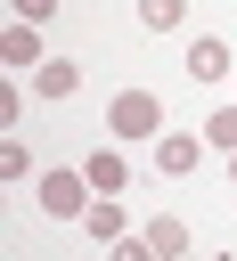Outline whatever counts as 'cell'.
I'll list each match as a JSON object with an SVG mask.
<instances>
[{"label": "cell", "mask_w": 237, "mask_h": 261, "mask_svg": "<svg viewBox=\"0 0 237 261\" xmlns=\"http://www.w3.org/2000/svg\"><path fill=\"white\" fill-rule=\"evenodd\" d=\"M221 261H237V253H221Z\"/></svg>", "instance_id": "obj_17"}, {"label": "cell", "mask_w": 237, "mask_h": 261, "mask_svg": "<svg viewBox=\"0 0 237 261\" xmlns=\"http://www.w3.org/2000/svg\"><path fill=\"white\" fill-rule=\"evenodd\" d=\"M82 228H90L98 245H114V237H131V212H123V196H98V204L82 212Z\"/></svg>", "instance_id": "obj_8"}, {"label": "cell", "mask_w": 237, "mask_h": 261, "mask_svg": "<svg viewBox=\"0 0 237 261\" xmlns=\"http://www.w3.org/2000/svg\"><path fill=\"white\" fill-rule=\"evenodd\" d=\"M0 179H33V147L25 139H0Z\"/></svg>", "instance_id": "obj_12"}, {"label": "cell", "mask_w": 237, "mask_h": 261, "mask_svg": "<svg viewBox=\"0 0 237 261\" xmlns=\"http://www.w3.org/2000/svg\"><path fill=\"white\" fill-rule=\"evenodd\" d=\"M8 8H16V24H49L57 16V0H8Z\"/></svg>", "instance_id": "obj_14"}, {"label": "cell", "mask_w": 237, "mask_h": 261, "mask_svg": "<svg viewBox=\"0 0 237 261\" xmlns=\"http://www.w3.org/2000/svg\"><path fill=\"white\" fill-rule=\"evenodd\" d=\"M196 163H204V130H163L155 139V171L163 179H188Z\"/></svg>", "instance_id": "obj_3"}, {"label": "cell", "mask_w": 237, "mask_h": 261, "mask_svg": "<svg viewBox=\"0 0 237 261\" xmlns=\"http://www.w3.org/2000/svg\"><path fill=\"white\" fill-rule=\"evenodd\" d=\"M106 261H163V253H155L147 237H114V245H106Z\"/></svg>", "instance_id": "obj_13"}, {"label": "cell", "mask_w": 237, "mask_h": 261, "mask_svg": "<svg viewBox=\"0 0 237 261\" xmlns=\"http://www.w3.org/2000/svg\"><path fill=\"white\" fill-rule=\"evenodd\" d=\"M180 261H196V253H180Z\"/></svg>", "instance_id": "obj_16"}, {"label": "cell", "mask_w": 237, "mask_h": 261, "mask_svg": "<svg viewBox=\"0 0 237 261\" xmlns=\"http://www.w3.org/2000/svg\"><path fill=\"white\" fill-rule=\"evenodd\" d=\"M33 196H41V212H49V220H82V212L98 204V188H90V171H74V163H57V171H41V188H33Z\"/></svg>", "instance_id": "obj_2"}, {"label": "cell", "mask_w": 237, "mask_h": 261, "mask_svg": "<svg viewBox=\"0 0 237 261\" xmlns=\"http://www.w3.org/2000/svg\"><path fill=\"white\" fill-rule=\"evenodd\" d=\"M0 65H49L41 57V24H8L0 33Z\"/></svg>", "instance_id": "obj_9"}, {"label": "cell", "mask_w": 237, "mask_h": 261, "mask_svg": "<svg viewBox=\"0 0 237 261\" xmlns=\"http://www.w3.org/2000/svg\"><path fill=\"white\" fill-rule=\"evenodd\" d=\"M106 130H114V139H163V98L139 90V82L114 90V98H106Z\"/></svg>", "instance_id": "obj_1"}, {"label": "cell", "mask_w": 237, "mask_h": 261, "mask_svg": "<svg viewBox=\"0 0 237 261\" xmlns=\"http://www.w3.org/2000/svg\"><path fill=\"white\" fill-rule=\"evenodd\" d=\"M229 188H237V155H229Z\"/></svg>", "instance_id": "obj_15"}, {"label": "cell", "mask_w": 237, "mask_h": 261, "mask_svg": "<svg viewBox=\"0 0 237 261\" xmlns=\"http://www.w3.org/2000/svg\"><path fill=\"white\" fill-rule=\"evenodd\" d=\"M139 24L147 33H180L188 24V0H139Z\"/></svg>", "instance_id": "obj_11"}, {"label": "cell", "mask_w": 237, "mask_h": 261, "mask_svg": "<svg viewBox=\"0 0 237 261\" xmlns=\"http://www.w3.org/2000/svg\"><path fill=\"white\" fill-rule=\"evenodd\" d=\"M74 90H82V65H74V57L33 65V98H74Z\"/></svg>", "instance_id": "obj_6"}, {"label": "cell", "mask_w": 237, "mask_h": 261, "mask_svg": "<svg viewBox=\"0 0 237 261\" xmlns=\"http://www.w3.org/2000/svg\"><path fill=\"white\" fill-rule=\"evenodd\" d=\"M82 171H90V188H98V196H123V188H131V163H123V147H98Z\"/></svg>", "instance_id": "obj_7"}, {"label": "cell", "mask_w": 237, "mask_h": 261, "mask_svg": "<svg viewBox=\"0 0 237 261\" xmlns=\"http://www.w3.org/2000/svg\"><path fill=\"white\" fill-rule=\"evenodd\" d=\"M196 130H204V147H221V155H237V98H229V106H212V114H204Z\"/></svg>", "instance_id": "obj_10"}, {"label": "cell", "mask_w": 237, "mask_h": 261, "mask_svg": "<svg viewBox=\"0 0 237 261\" xmlns=\"http://www.w3.org/2000/svg\"><path fill=\"white\" fill-rule=\"evenodd\" d=\"M229 73H237L229 41H221V33H196V41H188V82H229Z\"/></svg>", "instance_id": "obj_4"}, {"label": "cell", "mask_w": 237, "mask_h": 261, "mask_svg": "<svg viewBox=\"0 0 237 261\" xmlns=\"http://www.w3.org/2000/svg\"><path fill=\"white\" fill-rule=\"evenodd\" d=\"M139 237H147V245H155L163 261H180V253H196V237H188V220H180V212H155V220H147Z\"/></svg>", "instance_id": "obj_5"}]
</instances>
